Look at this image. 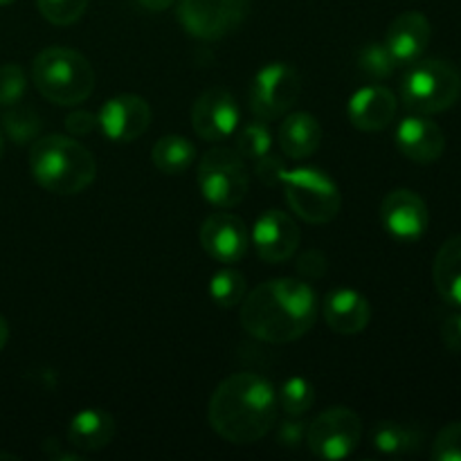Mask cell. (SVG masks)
Masks as SVG:
<instances>
[{
	"label": "cell",
	"mask_w": 461,
	"mask_h": 461,
	"mask_svg": "<svg viewBox=\"0 0 461 461\" xmlns=\"http://www.w3.org/2000/svg\"><path fill=\"white\" fill-rule=\"evenodd\" d=\"M97 115L88 111H75L66 117V129L68 133L75 135V138H81V135H88L97 129Z\"/></svg>",
	"instance_id": "e575fe53"
},
{
	"label": "cell",
	"mask_w": 461,
	"mask_h": 461,
	"mask_svg": "<svg viewBox=\"0 0 461 461\" xmlns=\"http://www.w3.org/2000/svg\"><path fill=\"white\" fill-rule=\"evenodd\" d=\"M248 293L246 277L234 268H223L210 279V297L221 309H232L241 304Z\"/></svg>",
	"instance_id": "d4e9b609"
},
{
	"label": "cell",
	"mask_w": 461,
	"mask_h": 461,
	"mask_svg": "<svg viewBox=\"0 0 461 461\" xmlns=\"http://www.w3.org/2000/svg\"><path fill=\"white\" fill-rule=\"evenodd\" d=\"M277 414L279 401L273 383L250 372L225 378L212 394L207 410L212 430L237 446L255 444L268 435Z\"/></svg>",
	"instance_id": "7a4b0ae2"
},
{
	"label": "cell",
	"mask_w": 461,
	"mask_h": 461,
	"mask_svg": "<svg viewBox=\"0 0 461 461\" xmlns=\"http://www.w3.org/2000/svg\"><path fill=\"white\" fill-rule=\"evenodd\" d=\"M432 27L421 12H403L392 21L385 45L394 57L396 66H410L419 61L430 45Z\"/></svg>",
	"instance_id": "e0dca14e"
},
{
	"label": "cell",
	"mask_w": 461,
	"mask_h": 461,
	"mask_svg": "<svg viewBox=\"0 0 461 461\" xmlns=\"http://www.w3.org/2000/svg\"><path fill=\"white\" fill-rule=\"evenodd\" d=\"M327 257L320 250H304L297 259V273L306 279H320L327 275Z\"/></svg>",
	"instance_id": "d6a6232c"
},
{
	"label": "cell",
	"mask_w": 461,
	"mask_h": 461,
	"mask_svg": "<svg viewBox=\"0 0 461 461\" xmlns=\"http://www.w3.org/2000/svg\"><path fill=\"white\" fill-rule=\"evenodd\" d=\"M322 142V126L311 113H293L279 126V147L293 160L313 156Z\"/></svg>",
	"instance_id": "44dd1931"
},
{
	"label": "cell",
	"mask_w": 461,
	"mask_h": 461,
	"mask_svg": "<svg viewBox=\"0 0 461 461\" xmlns=\"http://www.w3.org/2000/svg\"><path fill=\"white\" fill-rule=\"evenodd\" d=\"M250 243L257 255L268 264H282L297 252L300 246V228L286 212L270 210L259 216L252 228Z\"/></svg>",
	"instance_id": "9a60e30c"
},
{
	"label": "cell",
	"mask_w": 461,
	"mask_h": 461,
	"mask_svg": "<svg viewBox=\"0 0 461 461\" xmlns=\"http://www.w3.org/2000/svg\"><path fill=\"white\" fill-rule=\"evenodd\" d=\"M372 444L383 455H410L421 450L423 432L399 421H381L372 430Z\"/></svg>",
	"instance_id": "603a6c76"
},
{
	"label": "cell",
	"mask_w": 461,
	"mask_h": 461,
	"mask_svg": "<svg viewBox=\"0 0 461 461\" xmlns=\"http://www.w3.org/2000/svg\"><path fill=\"white\" fill-rule=\"evenodd\" d=\"M27 79L25 72L16 63L0 66V106H14L25 95Z\"/></svg>",
	"instance_id": "4dcf8cb0"
},
{
	"label": "cell",
	"mask_w": 461,
	"mask_h": 461,
	"mask_svg": "<svg viewBox=\"0 0 461 461\" xmlns=\"http://www.w3.org/2000/svg\"><path fill=\"white\" fill-rule=\"evenodd\" d=\"M322 315L331 331L340 333V336H356L369 324L372 306L363 293L354 291V288H336L324 297Z\"/></svg>",
	"instance_id": "ac0fdd59"
},
{
	"label": "cell",
	"mask_w": 461,
	"mask_h": 461,
	"mask_svg": "<svg viewBox=\"0 0 461 461\" xmlns=\"http://www.w3.org/2000/svg\"><path fill=\"white\" fill-rule=\"evenodd\" d=\"M115 437V419L104 410H81L68 423V444L81 453L104 450Z\"/></svg>",
	"instance_id": "ffe728a7"
},
{
	"label": "cell",
	"mask_w": 461,
	"mask_h": 461,
	"mask_svg": "<svg viewBox=\"0 0 461 461\" xmlns=\"http://www.w3.org/2000/svg\"><path fill=\"white\" fill-rule=\"evenodd\" d=\"M39 12L52 25H72L86 14L88 0H36Z\"/></svg>",
	"instance_id": "f546056e"
},
{
	"label": "cell",
	"mask_w": 461,
	"mask_h": 461,
	"mask_svg": "<svg viewBox=\"0 0 461 461\" xmlns=\"http://www.w3.org/2000/svg\"><path fill=\"white\" fill-rule=\"evenodd\" d=\"M363 421L349 408H329L306 428V446L320 459H347L360 444Z\"/></svg>",
	"instance_id": "9c48e42d"
},
{
	"label": "cell",
	"mask_w": 461,
	"mask_h": 461,
	"mask_svg": "<svg viewBox=\"0 0 461 461\" xmlns=\"http://www.w3.org/2000/svg\"><path fill=\"white\" fill-rule=\"evenodd\" d=\"M135 3L147 9V12H167L176 0H135Z\"/></svg>",
	"instance_id": "74e56055"
},
{
	"label": "cell",
	"mask_w": 461,
	"mask_h": 461,
	"mask_svg": "<svg viewBox=\"0 0 461 461\" xmlns=\"http://www.w3.org/2000/svg\"><path fill=\"white\" fill-rule=\"evenodd\" d=\"M97 122L113 142H133L151 126V106L138 95H117L104 104Z\"/></svg>",
	"instance_id": "7c38bea8"
},
{
	"label": "cell",
	"mask_w": 461,
	"mask_h": 461,
	"mask_svg": "<svg viewBox=\"0 0 461 461\" xmlns=\"http://www.w3.org/2000/svg\"><path fill=\"white\" fill-rule=\"evenodd\" d=\"M279 408L288 414V417H302V414L309 412L315 403V390L306 378L293 376L279 390Z\"/></svg>",
	"instance_id": "83f0119b"
},
{
	"label": "cell",
	"mask_w": 461,
	"mask_h": 461,
	"mask_svg": "<svg viewBox=\"0 0 461 461\" xmlns=\"http://www.w3.org/2000/svg\"><path fill=\"white\" fill-rule=\"evenodd\" d=\"M255 171L259 174L261 180H266V183L273 185V183H279V174L284 171V165L277 156H273V153H266L264 158L255 160Z\"/></svg>",
	"instance_id": "8d00e7d4"
},
{
	"label": "cell",
	"mask_w": 461,
	"mask_h": 461,
	"mask_svg": "<svg viewBox=\"0 0 461 461\" xmlns=\"http://www.w3.org/2000/svg\"><path fill=\"white\" fill-rule=\"evenodd\" d=\"M435 288L448 304L461 306V234L439 248L432 266Z\"/></svg>",
	"instance_id": "7402d4cb"
},
{
	"label": "cell",
	"mask_w": 461,
	"mask_h": 461,
	"mask_svg": "<svg viewBox=\"0 0 461 461\" xmlns=\"http://www.w3.org/2000/svg\"><path fill=\"white\" fill-rule=\"evenodd\" d=\"M396 97L385 86H367L349 99L351 124L365 133H376L387 129L396 117Z\"/></svg>",
	"instance_id": "d6986e66"
},
{
	"label": "cell",
	"mask_w": 461,
	"mask_h": 461,
	"mask_svg": "<svg viewBox=\"0 0 461 461\" xmlns=\"http://www.w3.org/2000/svg\"><path fill=\"white\" fill-rule=\"evenodd\" d=\"M279 183L284 185V196H286L291 210L306 223H331L340 214V189L324 171L311 169V167L306 169L284 167V171L279 174Z\"/></svg>",
	"instance_id": "8992f818"
},
{
	"label": "cell",
	"mask_w": 461,
	"mask_h": 461,
	"mask_svg": "<svg viewBox=\"0 0 461 461\" xmlns=\"http://www.w3.org/2000/svg\"><path fill=\"white\" fill-rule=\"evenodd\" d=\"M306 423L304 421H286L277 430V444L284 448H297L306 441Z\"/></svg>",
	"instance_id": "836d02e7"
},
{
	"label": "cell",
	"mask_w": 461,
	"mask_h": 461,
	"mask_svg": "<svg viewBox=\"0 0 461 461\" xmlns=\"http://www.w3.org/2000/svg\"><path fill=\"white\" fill-rule=\"evenodd\" d=\"M14 0H0V5H12Z\"/></svg>",
	"instance_id": "60d3db41"
},
{
	"label": "cell",
	"mask_w": 461,
	"mask_h": 461,
	"mask_svg": "<svg viewBox=\"0 0 461 461\" xmlns=\"http://www.w3.org/2000/svg\"><path fill=\"white\" fill-rule=\"evenodd\" d=\"M396 147L408 160L417 165H432L444 156L446 135L428 115H410L396 126Z\"/></svg>",
	"instance_id": "2e32d148"
},
{
	"label": "cell",
	"mask_w": 461,
	"mask_h": 461,
	"mask_svg": "<svg viewBox=\"0 0 461 461\" xmlns=\"http://www.w3.org/2000/svg\"><path fill=\"white\" fill-rule=\"evenodd\" d=\"M358 66L372 79H387L396 70V61L385 43H369L358 52Z\"/></svg>",
	"instance_id": "f1b7e54d"
},
{
	"label": "cell",
	"mask_w": 461,
	"mask_h": 461,
	"mask_svg": "<svg viewBox=\"0 0 461 461\" xmlns=\"http://www.w3.org/2000/svg\"><path fill=\"white\" fill-rule=\"evenodd\" d=\"M201 246L212 259L221 264H237L250 248V234L246 223L230 212H216L207 216L201 228Z\"/></svg>",
	"instance_id": "4fadbf2b"
},
{
	"label": "cell",
	"mask_w": 461,
	"mask_h": 461,
	"mask_svg": "<svg viewBox=\"0 0 461 461\" xmlns=\"http://www.w3.org/2000/svg\"><path fill=\"white\" fill-rule=\"evenodd\" d=\"M302 93L300 72L291 63L275 61L261 68L250 84V111L257 120H277L291 111Z\"/></svg>",
	"instance_id": "ba28073f"
},
{
	"label": "cell",
	"mask_w": 461,
	"mask_h": 461,
	"mask_svg": "<svg viewBox=\"0 0 461 461\" xmlns=\"http://www.w3.org/2000/svg\"><path fill=\"white\" fill-rule=\"evenodd\" d=\"M7 338H9V327H7V322H5L3 315H0V349L7 345Z\"/></svg>",
	"instance_id": "f35d334b"
},
{
	"label": "cell",
	"mask_w": 461,
	"mask_h": 461,
	"mask_svg": "<svg viewBox=\"0 0 461 461\" xmlns=\"http://www.w3.org/2000/svg\"><path fill=\"white\" fill-rule=\"evenodd\" d=\"M381 221L387 232L399 241H417L426 234L430 214L419 194L394 189L381 203Z\"/></svg>",
	"instance_id": "5bb4252c"
},
{
	"label": "cell",
	"mask_w": 461,
	"mask_h": 461,
	"mask_svg": "<svg viewBox=\"0 0 461 461\" xmlns=\"http://www.w3.org/2000/svg\"><path fill=\"white\" fill-rule=\"evenodd\" d=\"M196 147L183 135H165L151 149V160L162 174L178 176L192 167Z\"/></svg>",
	"instance_id": "cb8c5ba5"
},
{
	"label": "cell",
	"mask_w": 461,
	"mask_h": 461,
	"mask_svg": "<svg viewBox=\"0 0 461 461\" xmlns=\"http://www.w3.org/2000/svg\"><path fill=\"white\" fill-rule=\"evenodd\" d=\"M241 113L234 95L225 88H210L194 102L192 126L207 142L228 140L237 131Z\"/></svg>",
	"instance_id": "8fae6325"
},
{
	"label": "cell",
	"mask_w": 461,
	"mask_h": 461,
	"mask_svg": "<svg viewBox=\"0 0 461 461\" xmlns=\"http://www.w3.org/2000/svg\"><path fill=\"white\" fill-rule=\"evenodd\" d=\"M241 324L252 338L270 345L300 340L318 320L313 288L297 279L259 284L241 302Z\"/></svg>",
	"instance_id": "6da1fadb"
},
{
	"label": "cell",
	"mask_w": 461,
	"mask_h": 461,
	"mask_svg": "<svg viewBox=\"0 0 461 461\" xmlns=\"http://www.w3.org/2000/svg\"><path fill=\"white\" fill-rule=\"evenodd\" d=\"M441 340L446 349L461 356V313H453L441 322Z\"/></svg>",
	"instance_id": "d590c367"
},
{
	"label": "cell",
	"mask_w": 461,
	"mask_h": 461,
	"mask_svg": "<svg viewBox=\"0 0 461 461\" xmlns=\"http://www.w3.org/2000/svg\"><path fill=\"white\" fill-rule=\"evenodd\" d=\"M36 90L59 106H77L95 90V72L88 59L70 48H45L32 63Z\"/></svg>",
	"instance_id": "277c9868"
},
{
	"label": "cell",
	"mask_w": 461,
	"mask_h": 461,
	"mask_svg": "<svg viewBox=\"0 0 461 461\" xmlns=\"http://www.w3.org/2000/svg\"><path fill=\"white\" fill-rule=\"evenodd\" d=\"M3 126H5V133L9 135V140L16 144H27L32 140L39 138L41 133V122L39 113L32 111V108H18L14 104L9 111L3 113Z\"/></svg>",
	"instance_id": "4316f807"
},
{
	"label": "cell",
	"mask_w": 461,
	"mask_h": 461,
	"mask_svg": "<svg viewBox=\"0 0 461 461\" xmlns=\"http://www.w3.org/2000/svg\"><path fill=\"white\" fill-rule=\"evenodd\" d=\"M273 149V133L264 120H255L243 124L237 135V153L243 160H259Z\"/></svg>",
	"instance_id": "484cf974"
},
{
	"label": "cell",
	"mask_w": 461,
	"mask_h": 461,
	"mask_svg": "<svg viewBox=\"0 0 461 461\" xmlns=\"http://www.w3.org/2000/svg\"><path fill=\"white\" fill-rule=\"evenodd\" d=\"M3 151H5V140H3V133H0V158H3Z\"/></svg>",
	"instance_id": "ab89813d"
},
{
	"label": "cell",
	"mask_w": 461,
	"mask_h": 461,
	"mask_svg": "<svg viewBox=\"0 0 461 461\" xmlns=\"http://www.w3.org/2000/svg\"><path fill=\"white\" fill-rule=\"evenodd\" d=\"M430 457L435 461H461V421L441 428L432 444Z\"/></svg>",
	"instance_id": "1f68e13d"
},
{
	"label": "cell",
	"mask_w": 461,
	"mask_h": 461,
	"mask_svg": "<svg viewBox=\"0 0 461 461\" xmlns=\"http://www.w3.org/2000/svg\"><path fill=\"white\" fill-rule=\"evenodd\" d=\"M30 169L36 183L52 194L75 196L93 185L97 162L81 142L63 135L36 138L30 151Z\"/></svg>",
	"instance_id": "3957f363"
},
{
	"label": "cell",
	"mask_w": 461,
	"mask_h": 461,
	"mask_svg": "<svg viewBox=\"0 0 461 461\" xmlns=\"http://www.w3.org/2000/svg\"><path fill=\"white\" fill-rule=\"evenodd\" d=\"M196 178L205 201L223 210L237 207L250 187L246 162L237 149L219 147L207 151L198 162Z\"/></svg>",
	"instance_id": "52a82bcc"
},
{
	"label": "cell",
	"mask_w": 461,
	"mask_h": 461,
	"mask_svg": "<svg viewBox=\"0 0 461 461\" xmlns=\"http://www.w3.org/2000/svg\"><path fill=\"white\" fill-rule=\"evenodd\" d=\"M250 0H178V21L189 36L219 41L246 21Z\"/></svg>",
	"instance_id": "30bf717a"
},
{
	"label": "cell",
	"mask_w": 461,
	"mask_h": 461,
	"mask_svg": "<svg viewBox=\"0 0 461 461\" xmlns=\"http://www.w3.org/2000/svg\"><path fill=\"white\" fill-rule=\"evenodd\" d=\"M461 95V72L444 59H426L410 63L401 81V99L417 115H437L457 104Z\"/></svg>",
	"instance_id": "5b68a950"
}]
</instances>
